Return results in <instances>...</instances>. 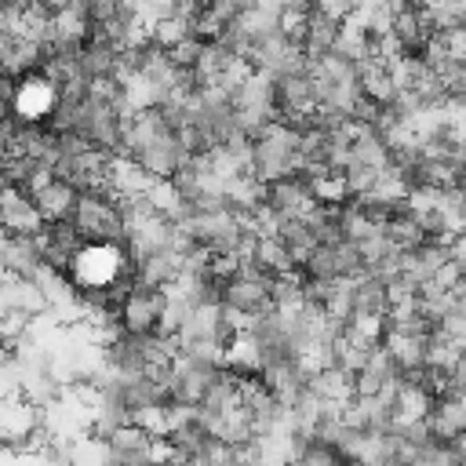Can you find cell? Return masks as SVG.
Segmentation results:
<instances>
[{
	"label": "cell",
	"mask_w": 466,
	"mask_h": 466,
	"mask_svg": "<svg viewBox=\"0 0 466 466\" xmlns=\"http://www.w3.org/2000/svg\"><path fill=\"white\" fill-rule=\"evenodd\" d=\"M69 222L80 233L84 244H98V248L124 244V208H120V200L109 189H87V193H80Z\"/></svg>",
	"instance_id": "obj_4"
},
{
	"label": "cell",
	"mask_w": 466,
	"mask_h": 466,
	"mask_svg": "<svg viewBox=\"0 0 466 466\" xmlns=\"http://www.w3.org/2000/svg\"><path fill=\"white\" fill-rule=\"evenodd\" d=\"M379 346H382L386 357L397 364V371L408 375V371H419V368L426 364L430 335H411V331H393V328H386V335H382Z\"/></svg>",
	"instance_id": "obj_13"
},
{
	"label": "cell",
	"mask_w": 466,
	"mask_h": 466,
	"mask_svg": "<svg viewBox=\"0 0 466 466\" xmlns=\"http://www.w3.org/2000/svg\"><path fill=\"white\" fill-rule=\"evenodd\" d=\"M390 36H393V44H397L400 55H408V58H422V51H426L430 40H433V29H430L426 11L400 7V11L393 15V22H390Z\"/></svg>",
	"instance_id": "obj_12"
},
{
	"label": "cell",
	"mask_w": 466,
	"mask_h": 466,
	"mask_svg": "<svg viewBox=\"0 0 466 466\" xmlns=\"http://www.w3.org/2000/svg\"><path fill=\"white\" fill-rule=\"evenodd\" d=\"M0 229L7 237H36L44 229L36 204L15 186H0Z\"/></svg>",
	"instance_id": "obj_11"
},
{
	"label": "cell",
	"mask_w": 466,
	"mask_h": 466,
	"mask_svg": "<svg viewBox=\"0 0 466 466\" xmlns=\"http://www.w3.org/2000/svg\"><path fill=\"white\" fill-rule=\"evenodd\" d=\"M160 317H164V291L160 288L131 284L127 295L116 306V324L127 335H153V331H160Z\"/></svg>",
	"instance_id": "obj_7"
},
{
	"label": "cell",
	"mask_w": 466,
	"mask_h": 466,
	"mask_svg": "<svg viewBox=\"0 0 466 466\" xmlns=\"http://www.w3.org/2000/svg\"><path fill=\"white\" fill-rule=\"evenodd\" d=\"M22 193L36 204V211H40L44 222H69V218H73V208H76V197H80V193H76L69 182H62L51 167H36V171L29 175V182H25Z\"/></svg>",
	"instance_id": "obj_5"
},
{
	"label": "cell",
	"mask_w": 466,
	"mask_h": 466,
	"mask_svg": "<svg viewBox=\"0 0 466 466\" xmlns=\"http://www.w3.org/2000/svg\"><path fill=\"white\" fill-rule=\"evenodd\" d=\"M116 157L138 164V167H142L149 178H157V182L171 178V175L189 160V153L182 149L175 127L167 124V116H164L160 109H142V113H131V116L124 120Z\"/></svg>",
	"instance_id": "obj_1"
},
{
	"label": "cell",
	"mask_w": 466,
	"mask_h": 466,
	"mask_svg": "<svg viewBox=\"0 0 466 466\" xmlns=\"http://www.w3.org/2000/svg\"><path fill=\"white\" fill-rule=\"evenodd\" d=\"M313 11L317 15H328L335 22H346L353 15V0H313Z\"/></svg>",
	"instance_id": "obj_16"
},
{
	"label": "cell",
	"mask_w": 466,
	"mask_h": 466,
	"mask_svg": "<svg viewBox=\"0 0 466 466\" xmlns=\"http://www.w3.org/2000/svg\"><path fill=\"white\" fill-rule=\"evenodd\" d=\"M262 208H266L277 222H288V218H309L320 204L313 200V193H309V186H306V175H288V178L266 182Z\"/></svg>",
	"instance_id": "obj_8"
},
{
	"label": "cell",
	"mask_w": 466,
	"mask_h": 466,
	"mask_svg": "<svg viewBox=\"0 0 466 466\" xmlns=\"http://www.w3.org/2000/svg\"><path fill=\"white\" fill-rule=\"evenodd\" d=\"M182 269H186V255L175 251V248H160V251L138 255L135 266H131V277H135V284H142V288H160V291H167L171 284H178Z\"/></svg>",
	"instance_id": "obj_9"
},
{
	"label": "cell",
	"mask_w": 466,
	"mask_h": 466,
	"mask_svg": "<svg viewBox=\"0 0 466 466\" xmlns=\"http://www.w3.org/2000/svg\"><path fill=\"white\" fill-rule=\"evenodd\" d=\"M309 167V131H299L284 120H269L251 138V175L266 186Z\"/></svg>",
	"instance_id": "obj_2"
},
{
	"label": "cell",
	"mask_w": 466,
	"mask_h": 466,
	"mask_svg": "<svg viewBox=\"0 0 466 466\" xmlns=\"http://www.w3.org/2000/svg\"><path fill=\"white\" fill-rule=\"evenodd\" d=\"M222 309L237 331H248L251 320L273 309V277L251 262H240V269L222 284Z\"/></svg>",
	"instance_id": "obj_3"
},
{
	"label": "cell",
	"mask_w": 466,
	"mask_h": 466,
	"mask_svg": "<svg viewBox=\"0 0 466 466\" xmlns=\"http://www.w3.org/2000/svg\"><path fill=\"white\" fill-rule=\"evenodd\" d=\"M339 25H342V22H335V18L313 11L309 22H306V36H302V58H306V62H317V58L331 55V51H335V40H339Z\"/></svg>",
	"instance_id": "obj_15"
},
{
	"label": "cell",
	"mask_w": 466,
	"mask_h": 466,
	"mask_svg": "<svg viewBox=\"0 0 466 466\" xmlns=\"http://www.w3.org/2000/svg\"><path fill=\"white\" fill-rule=\"evenodd\" d=\"M153 441L146 430L138 426H116L102 448H106V462L109 466H153Z\"/></svg>",
	"instance_id": "obj_10"
},
{
	"label": "cell",
	"mask_w": 466,
	"mask_h": 466,
	"mask_svg": "<svg viewBox=\"0 0 466 466\" xmlns=\"http://www.w3.org/2000/svg\"><path fill=\"white\" fill-rule=\"evenodd\" d=\"M444 248H448V258H451L455 266H462V262H466V229H462V233H455Z\"/></svg>",
	"instance_id": "obj_17"
},
{
	"label": "cell",
	"mask_w": 466,
	"mask_h": 466,
	"mask_svg": "<svg viewBox=\"0 0 466 466\" xmlns=\"http://www.w3.org/2000/svg\"><path fill=\"white\" fill-rule=\"evenodd\" d=\"M350 295H353V320H360V317H379L382 320L390 313V291L371 273L350 280Z\"/></svg>",
	"instance_id": "obj_14"
},
{
	"label": "cell",
	"mask_w": 466,
	"mask_h": 466,
	"mask_svg": "<svg viewBox=\"0 0 466 466\" xmlns=\"http://www.w3.org/2000/svg\"><path fill=\"white\" fill-rule=\"evenodd\" d=\"M218 360H208V357H193V353H178L167 368V386H171V397L175 404H200L208 386L215 382L218 375Z\"/></svg>",
	"instance_id": "obj_6"
},
{
	"label": "cell",
	"mask_w": 466,
	"mask_h": 466,
	"mask_svg": "<svg viewBox=\"0 0 466 466\" xmlns=\"http://www.w3.org/2000/svg\"><path fill=\"white\" fill-rule=\"evenodd\" d=\"M33 4H40L44 11H51V15H55V11H62V7H73V4H80V0H33Z\"/></svg>",
	"instance_id": "obj_18"
},
{
	"label": "cell",
	"mask_w": 466,
	"mask_h": 466,
	"mask_svg": "<svg viewBox=\"0 0 466 466\" xmlns=\"http://www.w3.org/2000/svg\"><path fill=\"white\" fill-rule=\"evenodd\" d=\"M339 466H360V462H353V459H342V462H339Z\"/></svg>",
	"instance_id": "obj_19"
}]
</instances>
